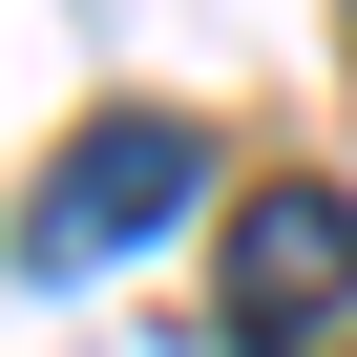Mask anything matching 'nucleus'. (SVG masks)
I'll return each instance as SVG.
<instances>
[{"label": "nucleus", "instance_id": "nucleus-1", "mask_svg": "<svg viewBox=\"0 0 357 357\" xmlns=\"http://www.w3.org/2000/svg\"><path fill=\"white\" fill-rule=\"evenodd\" d=\"M190 190H211V126L190 105H105L43 190H22V273H105V252H147L168 211H190Z\"/></svg>", "mask_w": 357, "mask_h": 357}, {"label": "nucleus", "instance_id": "nucleus-2", "mask_svg": "<svg viewBox=\"0 0 357 357\" xmlns=\"http://www.w3.org/2000/svg\"><path fill=\"white\" fill-rule=\"evenodd\" d=\"M211 315H231V357H357V211L315 190V168L231 211V294Z\"/></svg>", "mask_w": 357, "mask_h": 357}]
</instances>
